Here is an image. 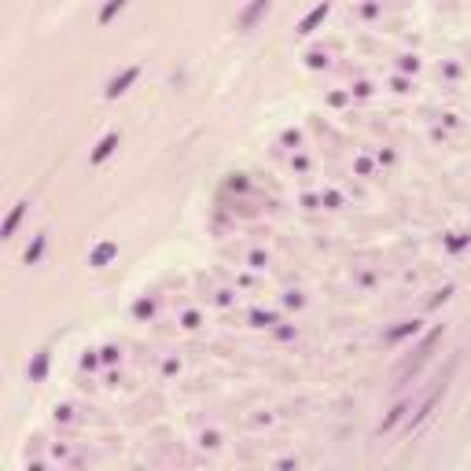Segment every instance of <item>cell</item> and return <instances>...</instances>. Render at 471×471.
Masks as SVG:
<instances>
[{"mask_svg":"<svg viewBox=\"0 0 471 471\" xmlns=\"http://www.w3.org/2000/svg\"><path fill=\"white\" fill-rule=\"evenodd\" d=\"M438 339H442V328H435L431 335H427V339L420 342L416 357H409V361L401 365V372H398V387H405V383H409V376H416V372H420V365H423L427 357H431V350H435V342H438Z\"/></svg>","mask_w":471,"mask_h":471,"instance_id":"6da1fadb","label":"cell"},{"mask_svg":"<svg viewBox=\"0 0 471 471\" xmlns=\"http://www.w3.org/2000/svg\"><path fill=\"white\" fill-rule=\"evenodd\" d=\"M449 376H453V365H449V369H445V376L438 379V387H435L431 394H427V398H423V405H420V409H416V416L409 420V427H420V423H423L427 416H431V413H435V405H438V401L445 398V391H449Z\"/></svg>","mask_w":471,"mask_h":471,"instance_id":"7a4b0ae2","label":"cell"},{"mask_svg":"<svg viewBox=\"0 0 471 471\" xmlns=\"http://www.w3.org/2000/svg\"><path fill=\"white\" fill-rule=\"evenodd\" d=\"M269 8H272V0H250V8H243L236 23H240V30H254V26H258V18H262Z\"/></svg>","mask_w":471,"mask_h":471,"instance_id":"3957f363","label":"cell"},{"mask_svg":"<svg viewBox=\"0 0 471 471\" xmlns=\"http://www.w3.org/2000/svg\"><path fill=\"white\" fill-rule=\"evenodd\" d=\"M140 78V67H129V70H122V78H115L111 85H107V100H118L122 92H129V85Z\"/></svg>","mask_w":471,"mask_h":471,"instance_id":"277c9868","label":"cell"},{"mask_svg":"<svg viewBox=\"0 0 471 471\" xmlns=\"http://www.w3.org/2000/svg\"><path fill=\"white\" fill-rule=\"evenodd\" d=\"M48 361H52V350L45 346V350H37L33 354V361H30V383H45V376H48Z\"/></svg>","mask_w":471,"mask_h":471,"instance_id":"5b68a950","label":"cell"},{"mask_svg":"<svg viewBox=\"0 0 471 471\" xmlns=\"http://www.w3.org/2000/svg\"><path fill=\"white\" fill-rule=\"evenodd\" d=\"M115 147H118V133H107V137H103V140L96 144V152L89 155V162H92V166H103L107 159L115 155Z\"/></svg>","mask_w":471,"mask_h":471,"instance_id":"8992f818","label":"cell"},{"mask_svg":"<svg viewBox=\"0 0 471 471\" xmlns=\"http://www.w3.org/2000/svg\"><path fill=\"white\" fill-rule=\"evenodd\" d=\"M328 11H332V8H328V0H324V4H317V8H313V11L302 18V23H298V33H313V30H317L320 23H324V18H328Z\"/></svg>","mask_w":471,"mask_h":471,"instance_id":"52a82bcc","label":"cell"},{"mask_svg":"<svg viewBox=\"0 0 471 471\" xmlns=\"http://www.w3.org/2000/svg\"><path fill=\"white\" fill-rule=\"evenodd\" d=\"M45 247H48V232H37V236H33V243H30L26 254H23V262H26V265H37V262H41V254H45Z\"/></svg>","mask_w":471,"mask_h":471,"instance_id":"ba28073f","label":"cell"},{"mask_svg":"<svg viewBox=\"0 0 471 471\" xmlns=\"http://www.w3.org/2000/svg\"><path fill=\"white\" fill-rule=\"evenodd\" d=\"M26 210H30V203H15V210L8 213V221H4V228H0V236H4V240H11V236H15L18 221L26 218Z\"/></svg>","mask_w":471,"mask_h":471,"instance_id":"9c48e42d","label":"cell"},{"mask_svg":"<svg viewBox=\"0 0 471 471\" xmlns=\"http://www.w3.org/2000/svg\"><path fill=\"white\" fill-rule=\"evenodd\" d=\"M416 332H420V320H401V324H398L394 332H387V335H383V342H391V346H394V342L409 339V335H416Z\"/></svg>","mask_w":471,"mask_h":471,"instance_id":"30bf717a","label":"cell"},{"mask_svg":"<svg viewBox=\"0 0 471 471\" xmlns=\"http://www.w3.org/2000/svg\"><path fill=\"white\" fill-rule=\"evenodd\" d=\"M115 254H118V243H100L92 254H89V265H96V269H103L107 262H111L115 258Z\"/></svg>","mask_w":471,"mask_h":471,"instance_id":"8fae6325","label":"cell"},{"mask_svg":"<svg viewBox=\"0 0 471 471\" xmlns=\"http://www.w3.org/2000/svg\"><path fill=\"white\" fill-rule=\"evenodd\" d=\"M405 413H409V401H398L394 409H391V416L383 420V427H379V431H383V435H387V431H394V427H398V420H401Z\"/></svg>","mask_w":471,"mask_h":471,"instance_id":"7c38bea8","label":"cell"},{"mask_svg":"<svg viewBox=\"0 0 471 471\" xmlns=\"http://www.w3.org/2000/svg\"><path fill=\"white\" fill-rule=\"evenodd\" d=\"M125 4H129V0H107V8L100 11V26H107V23H111V18L125 8Z\"/></svg>","mask_w":471,"mask_h":471,"instance_id":"4fadbf2b","label":"cell"}]
</instances>
